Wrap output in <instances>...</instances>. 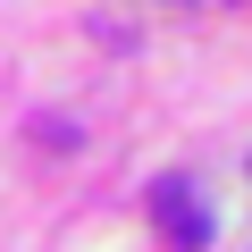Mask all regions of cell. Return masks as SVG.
<instances>
[{
	"label": "cell",
	"instance_id": "1",
	"mask_svg": "<svg viewBox=\"0 0 252 252\" xmlns=\"http://www.w3.org/2000/svg\"><path fill=\"white\" fill-rule=\"evenodd\" d=\"M152 219H160V235H168L177 252H202V244H210V202H202L185 177H160V185H152Z\"/></svg>",
	"mask_w": 252,
	"mask_h": 252
}]
</instances>
